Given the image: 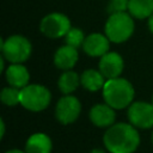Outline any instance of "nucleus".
<instances>
[{"mask_svg": "<svg viewBox=\"0 0 153 153\" xmlns=\"http://www.w3.org/2000/svg\"><path fill=\"white\" fill-rule=\"evenodd\" d=\"M103 140L105 147L111 153H133L140 143L139 133L133 126L127 123L111 126Z\"/></svg>", "mask_w": 153, "mask_h": 153, "instance_id": "nucleus-1", "label": "nucleus"}, {"mask_svg": "<svg viewBox=\"0 0 153 153\" xmlns=\"http://www.w3.org/2000/svg\"><path fill=\"white\" fill-rule=\"evenodd\" d=\"M103 97L105 103L111 108L123 109L131 103L134 98V88L126 79H108L103 86Z\"/></svg>", "mask_w": 153, "mask_h": 153, "instance_id": "nucleus-2", "label": "nucleus"}, {"mask_svg": "<svg viewBox=\"0 0 153 153\" xmlns=\"http://www.w3.org/2000/svg\"><path fill=\"white\" fill-rule=\"evenodd\" d=\"M134 31V22L131 14L126 12L111 13L105 24L106 37L115 43H122L127 41Z\"/></svg>", "mask_w": 153, "mask_h": 153, "instance_id": "nucleus-3", "label": "nucleus"}, {"mask_svg": "<svg viewBox=\"0 0 153 153\" xmlns=\"http://www.w3.org/2000/svg\"><path fill=\"white\" fill-rule=\"evenodd\" d=\"M1 51L6 60L12 63H20L27 60L31 54V43L23 36L14 35L1 41Z\"/></svg>", "mask_w": 153, "mask_h": 153, "instance_id": "nucleus-4", "label": "nucleus"}, {"mask_svg": "<svg viewBox=\"0 0 153 153\" xmlns=\"http://www.w3.org/2000/svg\"><path fill=\"white\" fill-rule=\"evenodd\" d=\"M50 92L42 85H26L20 88V104L31 111H41L48 106Z\"/></svg>", "mask_w": 153, "mask_h": 153, "instance_id": "nucleus-5", "label": "nucleus"}, {"mask_svg": "<svg viewBox=\"0 0 153 153\" xmlns=\"http://www.w3.org/2000/svg\"><path fill=\"white\" fill-rule=\"evenodd\" d=\"M43 35L50 38H57L65 36L71 29V22L67 16L62 13H50L45 16L39 25Z\"/></svg>", "mask_w": 153, "mask_h": 153, "instance_id": "nucleus-6", "label": "nucleus"}, {"mask_svg": "<svg viewBox=\"0 0 153 153\" xmlns=\"http://www.w3.org/2000/svg\"><path fill=\"white\" fill-rule=\"evenodd\" d=\"M128 117L133 126L139 128L153 127V104L135 102L128 109Z\"/></svg>", "mask_w": 153, "mask_h": 153, "instance_id": "nucleus-7", "label": "nucleus"}, {"mask_svg": "<svg viewBox=\"0 0 153 153\" xmlns=\"http://www.w3.org/2000/svg\"><path fill=\"white\" fill-rule=\"evenodd\" d=\"M81 110L80 102L73 97V96H65L62 97L55 109L56 118L62 123V124H69L74 122Z\"/></svg>", "mask_w": 153, "mask_h": 153, "instance_id": "nucleus-8", "label": "nucleus"}, {"mask_svg": "<svg viewBox=\"0 0 153 153\" xmlns=\"http://www.w3.org/2000/svg\"><path fill=\"white\" fill-rule=\"evenodd\" d=\"M99 71L106 79L118 78L123 71V60L117 53H106L99 61Z\"/></svg>", "mask_w": 153, "mask_h": 153, "instance_id": "nucleus-9", "label": "nucleus"}, {"mask_svg": "<svg viewBox=\"0 0 153 153\" xmlns=\"http://www.w3.org/2000/svg\"><path fill=\"white\" fill-rule=\"evenodd\" d=\"M109 41L106 35L91 33L85 38L82 49L90 56H103L109 50Z\"/></svg>", "mask_w": 153, "mask_h": 153, "instance_id": "nucleus-10", "label": "nucleus"}, {"mask_svg": "<svg viewBox=\"0 0 153 153\" xmlns=\"http://www.w3.org/2000/svg\"><path fill=\"white\" fill-rule=\"evenodd\" d=\"M90 118L97 127H110L115 121V111L109 104H97L90 111Z\"/></svg>", "mask_w": 153, "mask_h": 153, "instance_id": "nucleus-11", "label": "nucleus"}, {"mask_svg": "<svg viewBox=\"0 0 153 153\" xmlns=\"http://www.w3.org/2000/svg\"><path fill=\"white\" fill-rule=\"evenodd\" d=\"M78 61V51L76 48L72 45H63L59 48L54 56V63L56 67L61 69H69L72 68Z\"/></svg>", "mask_w": 153, "mask_h": 153, "instance_id": "nucleus-12", "label": "nucleus"}, {"mask_svg": "<svg viewBox=\"0 0 153 153\" xmlns=\"http://www.w3.org/2000/svg\"><path fill=\"white\" fill-rule=\"evenodd\" d=\"M30 74L20 63H13L6 69V80L11 86L22 88L27 85Z\"/></svg>", "mask_w": 153, "mask_h": 153, "instance_id": "nucleus-13", "label": "nucleus"}, {"mask_svg": "<svg viewBox=\"0 0 153 153\" xmlns=\"http://www.w3.org/2000/svg\"><path fill=\"white\" fill-rule=\"evenodd\" d=\"M51 151V141L48 135L43 133L32 134L25 146L26 153H50Z\"/></svg>", "mask_w": 153, "mask_h": 153, "instance_id": "nucleus-14", "label": "nucleus"}, {"mask_svg": "<svg viewBox=\"0 0 153 153\" xmlns=\"http://www.w3.org/2000/svg\"><path fill=\"white\" fill-rule=\"evenodd\" d=\"M128 11L137 19L149 18L153 14V0H129Z\"/></svg>", "mask_w": 153, "mask_h": 153, "instance_id": "nucleus-15", "label": "nucleus"}, {"mask_svg": "<svg viewBox=\"0 0 153 153\" xmlns=\"http://www.w3.org/2000/svg\"><path fill=\"white\" fill-rule=\"evenodd\" d=\"M81 85L88 90V91H97L99 88H103L104 86V75L100 73V71L94 69H87L80 76Z\"/></svg>", "mask_w": 153, "mask_h": 153, "instance_id": "nucleus-16", "label": "nucleus"}, {"mask_svg": "<svg viewBox=\"0 0 153 153\" xmlns=\"http://www.w3.org/2000/svg\"><path fill=\"white\" fill-rule=\"evenodd\" d=\"M78 85H79V75L72 71L65 72L59 79V87L65 94L75 91Z\"/></svg>", "mask_w": 153, "mask_h": 153, "instance_id": "nucleus-17", "label": "nucleus"}, {"mask_svg": "<svg viewBox=\"0 0 153 153\" xmlns=\"http://www.w3.org/2000/svg\"><path fill=\"white\" fill-rule=\"evenodd\" d=\"M1 100L4 104L8 106H14L18 103H20V90L18 87H5L1 91Z\"/></svg>", "mask_w": 153, "mask_h": 153, "instance_id": "nucleus-18", "label": "nucleus"}, {"mask_svg": "<svg viewBox=\"0 0 153 153\" xmlns=\"http://www.w3.org/2000/svg\"><path fill=\"white\" fill-rule=\"evenodd\" d=\"M65 41H66V43L68 45H72L74 48H78V47H80V45L84 44L85 36H84V32L80 29L71 27L68 30V32L65 35Z\"/></svg>", "mask_w": 153, "mask_h": 153, "instance_id": "nucleus-19", "label": "nucleus"}, {"mask_svg": "<svg viewBox=\"0 0 153 153\" xmlns=\"http://www.w3.org/2000/svg\"><path fill=\"white\" fill-rule=\"evenodd\" d=\"M128 4L129 0H110L108 11L111 13H117V12H126L128 10Z\"/></svg>", "mask_w": 153, "mask_h": 153, "instance_id": "nucleus-20", "label": "nucleus"}, {"mask_svg": "<svg viewBox=\"0 0 153 153\" xmlns=\"http://www.w3.org/2000/svg\"><path fill=\"white\" fill-rule=\"evenodd\" d=\"M0 127H1V134H0V136L4 137V135H5V123H4V120L0 121Z\"/></svg>", "mask_w": 153, "mask_h": 153, "instance_id": "nucleus-21", "label": "nucleus"}, {"mask_svg": "<svg viewBox=\"0 0 153 153\" xmlns=\"http://www.w3.org/2000/svg\"><path fill=\"white\" fill-rule=\"evenodd\" d=\"M148 26H149V30L152 31V33H153V14L149 17V19H148Z\"/></svg>", "mask_w": 153, "mask_h": 153, "instance_id": "nucleus-22", "label": "nucleus"}, {"mask_svg": "<svg viewBox=\"0 0 153 153\" xmlns=\"http://www.w3.org/2000/svg\"><path fill=\"white\" fill-rule=\"evenodd\" d=\"M6 153H26V152H22V151H19V149H11V151H8V152H6Z\"/></svg>", "mask_w": 153, "mask_h": 153, "instance_id": "nucleus-23", "label": "nucleus"}, {"mask_svg": "<svg viewBox=\"0 0 153 153\" xmlns=\"http://www.w3.org/2000/svg\"><path fill=\"white\" fill-rule=\"evenodd\" d=\"M91 153H104L102 149H93V151H91Z\"/></svg>", "mask_w": 153, "mask_h": 153, "instance_id": "nucleus-24", "label": "nucleus"}, {"mask_svg": "<svg viewBox=\"0 0 153 153\" xmlns=\"http://www.w3.org/2000/svg\"><path fill=\"white\" fill-rule=\"evenodd\" d=\"M152 142H153V133H152Z\"/></svg>", "mask_w": 153, "mask_h": 153, "instance_id": "nucleus-25", "label": "nucleus"}, {"mask_svg": "<svg viewBox=\"0 0 153 153\" xmlns=\"http://www.w3.org/2000/svg\"><path fill=\"white\" fill-rule=\"evenodd\" d=\"M152 104H153V96H152Z\"/></svg>", "mask_w": 153, "mask_h": 153, "instance_id": "nucleus-26", "label": "nucleus"}]
</instances>
